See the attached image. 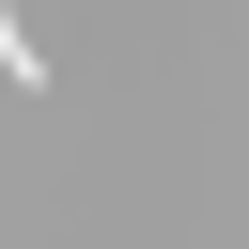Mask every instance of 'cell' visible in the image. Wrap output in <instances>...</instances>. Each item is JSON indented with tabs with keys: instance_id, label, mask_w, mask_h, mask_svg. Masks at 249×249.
I'll list each match as a JSON object with an SVG mask.
<instances>
[{
	"instance_id": "6da1fadb",
	"label": "cell",
	"mask_w": 249,
	"mask_h": 249,
	"mask_svg": "<svg viewBox=\"0 0 249 249\" xmlns=\"http://www.w3.org/2000/svg\"><path fill=\"white\" fill-rule=\"evenodd\" d=\"M0 78H16V93H31V78H47V47H31V31H16V0H0Z\"/></svg>"
}]
</instances>
